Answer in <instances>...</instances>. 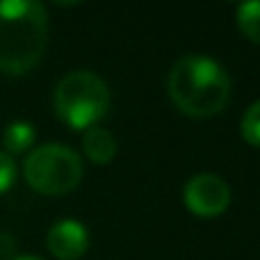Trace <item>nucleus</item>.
<instances>
[{
  "instance_id": "f257e3e1",
  "label": "nucleus",
  "mask_w": 260,
  "mask_h": 260,
  "mask_svg": "<svg viewBox=\"0 0 260 260\" xmlns=\"http://www.w3.org/2000/svg\"><path fill=\"white\" fill-rule=\"evenodd\" d=\"M167 91L174 105L187 117H215L231 101L229 71L208 55H183L167 78Z\"/></svg>"
},
{
  "instance_id": "f03ea898",
  "label": "nucleus",
  "mask_w": 260,
  "mask_h": 260,
  "mask_svg": "<svg viewBox=\"0 0 260 260\" xmlns=\"http://www.w3.org/2000/svg\"><path fill=\"white\" fill-rule=\"evenodd\" d=\"M48 46V12L37 0H0V71L23 76Z\"/></svg>"
},
{
  "instance_id": "7ed1b4c3",
  "label": "nucleus",
  "mask_w": 260,
  "mask_h": 260,
  "mask_svg": "<svg viewBox=\"0 0 260 260\" xmlns=\"http://www.w3.org/2000/svg\"><path fill=\"white\" fill-rule=\"evenodd\" d=\"M53 103L64 123L76 130H87L108 114L110 87L99 73L89 69H76L59 78Z\"/></svg>"
},
{
  "instance_id": "20e7f679",
  "label": "nucleus",
  "mask_w": 260,
  "mask_h": 260,
  "mask_svg": "<svg viewBox=\"0 0 260 260\" xmlns=\"http://www.w3.org/2000/svg\"><path fill=\"white\" fill-rule=\"evenodd\" d=\"M82 157L71 146L48 142L35 146L23 162V176L32 189L48 197H59L76 189L82 180Z\"/></svg>"
},
{
  "instance_id": "39448f33",
  "label": "nucleus",
  "mask_w": 260,
  "mask_h": 260,
  "mask_svg": "<svg viewBox=\"0 0 260 260\" xmlns=\"http://www.w3.org/2000/svg\"><path fill=\"white\" fill-rule=\"evenodd\" d=\"M183 201L197 217H219L231 206V187L217 174H197L185 183Z\"/></svg>"
},
{
  "instance_id": "423d86ee",
  "label": "nucleus",
  "mask_w": 260,
  "mask_h": 260,
  "mask_svg": "<svg viewBox=\"0 0 260 260\" xmlns=\"http://www.w3.org/2000/svg\"><path fill=\"white\" fill-rule=\"evenodd\" d=\"M46 247L57 260H78L89 249V231L78 219H59L46 233Z\"/></svg>"
},
{
  "instance_id": "0eeeda50",
  "label": "nucleus",
  "mask_w": 260,
  "mask_h": 260,
  "mask_svg": "<svg viewBox=\"0 0 260 260\" xmlns=\"http://www.w3.org/2000/svg\"><path fill=\"white\" fill-rule=\"evenodd\" d=\"M82 151L94 165H108L117 155V139L108 128L91 126L82 135Z\"/></svg>"
},
{
  "instance_id": "6e6552de",
  "label": "nucleus",
  "mask_w": 260,
  "mask_h": 260,
  "mask_svg": "<svg viewBox=\"0 0 260 260\" xmlns=\"http://www.w3.org/2000/svg\"><path fill=\"white\" fill-rule=\"evenodd\" d=\"M32 142H35V126L30 121L16 119V121L7 123L3 133L5 153H23L32 146Z\"/></svg>"
},
{
  "instance_id": "1a4fd4ad",
  "label": "nucleus",
  "mask_w": 260,
  "mask_h": 260,
  "mask_svg": "<svg viewBox=\"0 0 260 260\" xmlns=\"http://www.w3.org/2000/svg\"><path fill=\"white\" fill-rule=\"evenodd\" d=\"M238 27L247 39L260 44V0H247V3L238 5Z\"/></svg>"
},
{
  "instance_id": "9d476101",
  "label": "nucleus",
  "mask_w": 260,
  "mask_h": 260,
  "mask_svg": "<svg viewBox=\"0 0 260 260\" xmlns=\"http://www.w3.org/2000/svg\"><path fill=\"white\" fill-rule=\"evenodd\" d=\"M240 133H242V137H244L247 144L260 148V99L256 101V103L249 105V110L242 114Z\"/></svg>"
},
{
  "instance_id": "9b49d317",
  "label": "nucleus",
  "mask_w": 260,
  "mask_h": 260,
  "mask_svg": "<svg viewBox=\"0 0 260 260\" xmlns=\"http://www.w3.org/2000/svg\"><path fill=\"white\" fill-rule=\"evenodd\" d=\"M14 178H16V165H14L9 153L0 151V194L12 187Z\"/></svg>"
},
{
  "instance_id": "f8f14e48",
  "label": "nucleus",
  "mask_w": 260,
  "mask_h": 260,
  "mask_svg": "<svg viewBox=\"0 0 260 260\" xmlns=\"http://www.w3.org/2000/svg\"><path fill=\"white\" fill-rule=\"evenodd\" d=\"M14 251H16V242H14V238L9 233H0V260L5 258H12Z\"/></svg>"
},
{
  "instance_id": "ddd939ff",
  "label": "nucleus",
  "mask_w": 260,
  "mask_h": 260,
  "mask_svg": "<svg viewBox=\"0 0 260 260\" xmlns=\"http://www.w3.org/2000/svg\"><path fill=\"white\" fill-rule=\"evenodd\" d=\"M14 260H41V258H37V256H18V258H14Z\"/></svg>"
}]
</instances>
